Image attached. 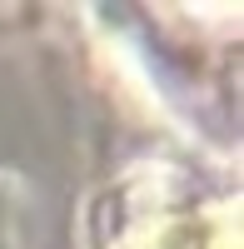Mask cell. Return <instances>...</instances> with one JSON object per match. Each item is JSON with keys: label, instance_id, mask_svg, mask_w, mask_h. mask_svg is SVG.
Masks as SVG:
<instances>
[{"label": "cell", "instance_id": "cell-2", "mask_svg": "<svg viewBox=\"0 0 244 249\" xmlns=\"http://www.w3.org/2000/svg\"><path fill=\"white\" fill-rule=\"evenodd\" d=\"M0 249H30V184L0 170Z\"/></svg>", "mask_w": 244, "mask_h": 249}, {"label": "cell", "instance_id": "cell-1", "mask_svg": "<svg viewBox=\"0 0 244 249\" xmlns=\"http://www.w3.org/2000/svg\"><path fill=\"white\" fill-rule=\"evenodd\" d=\"M80 249H239V199L205 195L170 160H139L80 204Z\"/></svg>", "mask_w": 244, "mask_h": 249}]
</instances>
